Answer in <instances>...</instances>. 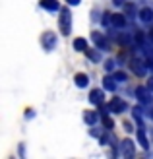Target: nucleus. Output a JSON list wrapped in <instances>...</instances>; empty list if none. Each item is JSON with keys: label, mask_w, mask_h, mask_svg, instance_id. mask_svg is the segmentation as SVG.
Wrapping results in <instances>:
<instances>
[{"label": "nucleus", "mask_w": 153, "mask_h": 159, "mask_svg": "<svg viewBox=\"0 0 153 159\" xmlns=\"http://www.w3.org/2000/svg\"><path fill=\"white\" fill-rule=\"evenodd\" d=\"M58 25H60L62 35H70V31H72V14H70L68 8H62V10H60V21H58Z\"/></svg>", "instance_id": "nucleus-1"}, {"label": "nucleus", "mask_w": 153, "mask_h": 159, "mask_svg": "<svg viewBox=\"0 0 153 159\" xmlns=\"http://www.w3.org/2000/svg\"><path fill=\"white\" fill-rule=\"evenodd\" d=\"M136 95H138V101L142 105H149L151 103V89L149 87H138V89H136Z\"/></svg>", "instance_id": "nucleus-2"}, {"label": "nucleus", "mask_w": 153, "mask_h": 159, "mask_svg": "<svg viewBox=\"0 0 153 159\" xmlns=\"http://www.w3.org/2000/svg\"><path fill=\"white\" fill-rule=\"evenodd\" d=\"M41 43L45 47V51H52L54 47H56V35L51 33V31H47V33L43 35V39H41Z\"/></svg>", "instance_id": "nucleus-3"}, {"label": "nucleus", "mask_w": 153, "mask_h": 159, "mask_svg": "<svg viewBox=\"0 0 153 159\" xmlns=\"http://www.w3.org/2000/svg\"><path fill=\"white\" fill-rule=\"evenodd\" d=\"M124 109H126V103L120 97H112L109 101V111H112V113H124Z\"/></svg>", "instance_id": "nucleus-4"}, {"label": "nucleus", "mask_w": 153, "mask_h": 159, "mask_svg": "<svg viewBox=\"0 0 153 159\" xmlns=\"http://www.w3.org/2000/svg\"><path fill=\"white\" fill-rule=\"evenodd\" d=\"M146 64H147V62H146ZM146 64H143V62H140L138 58H132V60H130V66H132V70H134L138 76H143V74H146V68H147Z\"/></svg>", "instance_id": "nucleus-5"}, {"label": "nucleus", "mask_w": 153, "mask_h": 159, "mask_svg": "<svg viewBox=\"0 0 153 159\" xmlns=\"http://www.w3.org/2000/svg\"><path fill=\"white\" fill-rule=\"evenodd\" d=\"M110 23H112V25H115V27H126V16L124 14H112L110 16Z\"/></svg>", "instance_id": "nucleus-6"}, {"label": "nucleus", "mask_w": 153, "mask_h": 159, "mask_svg": "<svg viewBox=\"0 0 153 159\" xmlns=\"http://www.w3.org/2000/svg\"><path fill=\"white\" fill-rule=\"evenodd\" d=\"M120 152H122V155H126V157H132L134 155V144L130 140H124L122 144H120Z\"/></svg>", "instance_id": "nucleus-7"}, {"label": "nucleus", "mask_w": 153, "mask_h": 159, "mask_svg": "<svg viewBox=\"0 0 153 159\" xmlns=\"http://www.w3.org/2000/svg\"><path fill=\"white\" fill-rule=\"evenodd\" d=\"M41 8H43V10H49V12H56V10H60L58 0H41Z\"/></svg>", "instance_id": "nucleus-8"}, {"label": "nucleus", "mask_w": 153, "mask_h": 159, "mask_svg": "<svg viewBox=\"0 0 153 159\" xmlns=\"http://www.w3.org/2000/svg\"><path fill=\"white\" fill-rule=\"evenodd\" d=\"M93 43L99 47V49H107V39H105L103 33H99V31H93Z\"/></svg>", "instance_id": "nucleus-9"}, {"label": "nucleus", "mask_w": 153, "mask_h": 159, "mask_svg": "<svg viewBox=\"0 0 153 159\" xmlns=\"http://www.w3.org/2000/svg\"><path fill=\"white\" fill-rule=\"evenodd\" d=\"M89 101L93 105H103V91L101 89H93L89 93Z\"/></svg>", "instance_id": "nucleus-10"}, {"label": "nucleus", "mask_w": 153, "mask_h": 159, "mask_svg": "<svg viewBox=\"0 0 153 159\" xmlns=\"http://www.w3.org/2000/svg\"><path fill=\"white\" fill-rule=\"evenodd\" d=\"M74 82H76V85H78V87H87V84H89V78H87V74L79 72V74H76V76H74Z\"/></svg>", "instance_id": "nucleus-11"}, {"label": "nucleus", "mask_w": 153, "mask_h": 159, "mask_svg": "<svg viewBox=\"0 0 153 159\" xmlns=\"http://www.w3.org/2000/svg\"><path fill=\"white\" fill-rule=\"evenodd\" d=\"M140 20L146 21V23L153 21V10H151V8H143V10L140 12Z\"/></svg>", "instance_id": "nucleus-12"}, {"label": "nucleus", "mask_w": 153, "mask_h": 159, "mask_svg": "<svg viewBox=\"0 0 153 159\" xmlns=\"http://www.w3.org/2000/svg\"><path fill=\"white\" fill-rule=\"evenodd\" d=\"M74 49L79 51V52H85L87 51V41H85L83 37H78L76 41H74Z\"/></svg>", "instance_id": "nucleus-13"}, {"label": "nucleus", "mask_w": 153, "mask_h": 159, "mask_svg": "<svg viewBox=\"0 0 153 159\" xmlns=\"http://www.w3.org/2000/svg\"><path fill=\"white\" fill-rule=\"evenodd\" d=\"M138 140H140V146L143 149H147L149 144H147V136H146V130H143V126H140V130H138Z\"/></svg>", "instance_id": "nucleus-14"}, {"label": "nucleus", "mask_w": 153, "mask_h": 159, "mask_svg": "<svg viewBox=\"0 0 153 159\" xmlns=\"http://www.w3.org/2000/svg\"><path fill=\"white\" fill-rule=\"evenodd\" d=\"M116 80L115 78H110V76H107V78H105L103 80V87H105V89H109V91H115L116 89Z\"/></svg>", "instance_id": "nucleus-15"}, {"label": "nucleus", "mask_w": 153, "mask_h": 159, "mask_svg": "<svg viewBox=\"0 0 153 159\" xmlns=\"http://www.w3.org/2000/svg\"><path fill=\"white\" fill-rule=\"evenodd\" d=\"M97 118H99V116H97V113H91V111H87V113L83 115V120L89 124V126H93L95 122H97Z\"/></svg>", "instance_id": "nucleus-16"}, {"label": "nucleus", "mask_w": 153, "mask_h": 159, "mask_svg": "<svg viewBox=\"0 0 153 159\" xmlns=\"http://www.w3.org/2000/svg\"><path fill=\"white\" fill-rule=\"evenodd\" d=\"M101 118H103V126H105V130H112V126H115V122H112V120H110V118H109L107 115H103Z\"/></svg>", "instance_id": "nucleus-17"}, {"label": "nucleus", "mask_w": 153, "mask_h": 159, "mask_svg": "<svg viewBox=\"0 0 153 159\" xmlns=\"http://www.w3.org/2000/svg\"><path fill=\"white\" fill-rule=\"evenodd\" d=\"M85 54H87V58H89V60H93V62H97L101 57H99V52H95V51H89V49H87L85 51Z\"/></svg>", "instance_id": "nucleus-18"}, {"label": "nucleus", "mask_w": 153, "mask_h": 159, "mask_svg": "<svg viewBox=\"0 0 153 159\" xmlns=\"http://www.w3.org/2000/svg\"><path fill=\"white\" fill-rule=\"evenodd\" d=\"M112 78H115L116 82H126V74L124 72H115V74H112Z\"/></svg>", "instance_id": "nucleus-19"}, {"label": "nucleus", "mask_w": 153, "mask_h": 159, "mask_svg": "<svg viewBox=\"0 0 153 159\" xmlns=\"http://www.w3.org/2000/svg\"><path fill=\"white\" fill-rule=\"evenodd\" d=\"M105 68H107V72H112V68H115V62H112V60H107V62H105Z\"/></svg>", "instance_id": "nucleus-20"}, {"label": "nucleus", "mask_w": 153, "mask_h": 159, "mask_svg": "<svg viewBox=\"0 0 153 159\" xmlns=\"http://www.w3.org/2000/svg\"><path fill=\"white\" fill-rule=\"evenodd\" d=\"M136 41H138V43H143V33H142V31H138V33H136Z\"/></svg>", "instance_id": "nucleus-21"}, {"label": "nucleus", "mask_w": 153, "mask_h": 159, "mask_svg": "<svg viewBox=\"0 0 153 159\" xmlns=\"http://www.w3.org/2000/svg\"><path fill=\"white\" fill-rule=\"evenodd\" d=\"M126 12H128V14H134V12H136V8H134L132 4H126Z\"/></svg>", "instance_id": "nucleus-22"}, {"label": "nucleus", "mask_w": 153, "mask_h": 159, "mask_svg": "<svg viewBox=\"0 0 153 159\" xmlns=\"http://www.w3.org/2000/svg\"><path fill=\"white\" fill-rule=\"evenodd\" d=\"M82 0H66V4H70V6H78Z\"/></svg>", "instance_id": "nucleus-23"}, {"label": "nucleus", "mask_w": 153, "mask_h": 159, "mask_svg": "<svg viewBox=\"0 0 153 159\" xmlns=\"http://www.w3.org/2000/svg\"><path fill=\"white\" fill-rule=\"evenodd\" d=\"M147 68H153V57H151V54L147 57Z\"/></svg>", "instance_id": "nucleus-24"}, {"label": "nucleus", "mask_w": 153, "mask_h": 159, "mask_svg": "<svg viewBox=\"0 0 153 159\" xmlns=\"http://www.w3.org/2000/svg\"><path fill=\"white\" fill-rule=\"evenodd\" d=\"M112 2H115L116 6H124V4H126V2H124V0H112Z\"/></svg>", "instance_id": "nucleus-25"}, {"label": "nucleus", "mask_w": 153, "mask_h": 159, "mask_svg": "<svg viewBox=\"0 0 153 159\" xmlns=\"http://www.w3.org/2000/svg\"><path fill=\"white\" fill-rule=\"evenodd\" d=\"M147 87H149V89H151V91H153V76H151V78H149V82H147Z\"/></svg>", "instance_id": "nucleus-26"}, {"label": "nucleus", "mask_w": 153, "mask_h": 159, "mask_svg": "<svg viewBox=\"0 0 153 159\" xmlns=\"http://www.w3.org/2000/svg\"><path fill=\"white\" fill-rule=\"evenodd\" d=\"M149 39H151V41H153V29L149 31Z\"/></svg>", "instance_id": "nucleus-27"}, {"label": "nucleus", "mask_w": 153, "mask_h": 159, "mask_svg": "<svg viewBox=\"0 0 153 159\" xmlns=\"http://www.w3.org/2000/svg\"><path fill=\"white\" fill-rule=\"evenodd\" d=\"M151 118H153V109H151Z\"/></svg>", "instance_id": "nucleus-28"}]
</instances>
